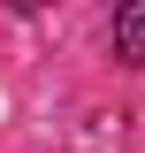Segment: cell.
I'll list each match as a JSON object with an SVG mask.
<instances>
[{"label":"cell","mask_w":145,"mask_h":153,"mask_svg":"<svg viewBox=\"0 0 145 153\" xmlns=\"http://www.w3.org/2000/svg\"><path fill=\"white\" fill-rule=\"evenodd\" d=\"M115 61H130V69L145 61V0H130L115 16Z\"/></svg>","instance_id":"1"}]
</instances>
